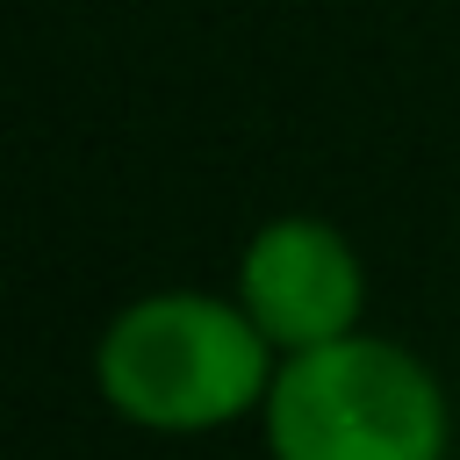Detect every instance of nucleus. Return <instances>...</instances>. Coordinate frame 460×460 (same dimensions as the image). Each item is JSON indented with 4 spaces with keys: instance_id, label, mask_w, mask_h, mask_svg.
Here are the masks:
<instances>
[{
    "instance_id": "obj_1",
    "label": "nucleus",
    "mask_w": 460,
    "mask_h": 460,
    "mask_svg": "<svg viewBox=\"0 0 460 460\" xmlns=\"http://www.w3.org/2000/svg\"><path fill=\"white\" fill-rule=\"evenodd\" d=\"M273 374L280 352L244 316V302L201 288L129 302L93 345L101 402L144 431H216L244 410H266Z\"/></svg>"
},
{
    "instance_id": "obj_2",
    "label": "nucleus",
    "mask_w": 460,
    "mask_h": 460,
    "mask_svg": "<svg viewBox=\"0 0 460 460\" xmlns=\"http://www.w3.org/2000/svg\"><path fill=\"white\" fill-rule=\"evenodd\" d=\"M259 417L273 460H446V395L431 367L367 331L288 352Z\"/></svg>"
},
{
    "instance_id": "obj_3",
    "label": "nucleus",
    "mask_w": 460,
    "mask_h": 460,
    "mask_svg": "<svg viewBox=\"0 0 460 460\" xmlns=\"http://www.w3.org/2000/svg\"><path fill=\"white\" fill-rule=\"evenodd\" d=\"M237 302H244V316L266 331V345L288 359V352L352 338L367 288H359L352 244H345L331 223H316V216H273V223L244 244Z\"/></svg>"
}]
</instances>
